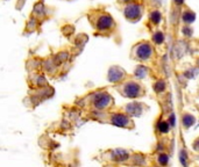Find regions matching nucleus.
<instances>
[{
  "label": "nucleus",
  "instance_id": "8",
  "mask_svg": "<svg viewBox=\"0 0 199 167\" xmlns=\"http://www.w3.org/2000/svg\"><path fill=\"white\" fill-rule=\"evenodd\" d=\"M149 20H150V22L155 23V24L160 23V21H161V13L158 11H153L150 13Z\"/></svg>",
  "mask_w": 199,
  "mask_h": 167
},
{
  "label": "nucleus",
  "instance_id": "13",
  "mask_svg": "<svg viewBox=\"0 0 199 167\" xmlns=\"http://www.w3.org/2000/svg\"><path fill=\"white\" fill-rule=\"evenodd\" d=\"M193 148L197 150V151H199V137L196 139L195 142H193Z\"/></svg>",
  "mask_w": 199,
  "mask_h": 167
},
{
  "label": "nucleus",
  "instance_id": "9",
  "mask_svg": "<svg viewBox=\"0 0 199 167\" xmlns=\"http://www.w3.org/2000/svg\"><path fill=\"white\" fill-rule=\"evenodd\" d=\"M193 122H195V118H193V116H191L190 114H184L183 116V123L184 125L186 127V128H189L191 124H193Z\"/></svg>",
  "mask_w": 199,
  "mask_h": 167
},
{
  "label": "nucleus",
  "instance_id": "6",
  "mask_svg": "<svg viewBox=\"0 0 199 167\" xmlns=\"http://www.w3.org/2000/svg\"><path fill=\"white\" fill-rule=\"evenodd\" d=\"M126 110L127 114H130V115H135V116H140V115L143 113V109L145 108V106L143 103H140V102H133V103H129V105H126Z\"/></svg>",
  "mask_w": 199,
  "mask_h": 167
},
{
  "label": "nucleus",
  "instance_id": "1",
  "mask_svg": "<svg viewBox=\"0 0 199 167\" xmlns=\"http://www.w3.org/2000/svg\"><path fill=\"white\" fill-rule=\"evenodd\" d=\"M88 20L93 29L103 35L112 33L117 26L113 18L104 11H92L91 14H88Z\"/></svg>",
  "mask_w": 199,
  "mask_h": 167
},
{
  "label": "nucleus",
  "instance_id": "4",
  "mask_svg": "<svg viewBox=\"0 0 199 167\" xmlns=\"http://www.w3.org/2000/svg\"><path fill=\"white\" fill-rule=\"evenodd\" d=\"M142 13H143V7L140 4L133 1L126 4V7L123 9L125 18L130 22H138L142 18Z\"/></svg>",
  "mask_w": 199,
  "mask_h": 167
},
{
  "label": "nucleus",
  "instance_id": "10",
  "mask_svg": "<svg viewBox=\"0 0 199 167\" xmlns=\"http://www.w3.org/2000/svg\"><path fill=\"white\" fill-rule=\"evenodd\" d=\"M196 18L195 13H192L191 11H186L184 12V15H183V19L185 22H192L193 19Z\"/></svg>",
  "mask_w": 199,
  "mask_h": 167
},
{
  "label": "nucleus",
  "instance_id": "5",
  "mask_svg": "<svg viewBox=\"0 0 199 167\" xmlns=\"http://www.w3.org/2000/svg\"><path fill=\"white\" fill-rule=\"evenodd\" d=\"M126 77V73L121 67L119 66H114V67L110 68V72H108V80L111 83H120L122 81L123 78Z\"/></svg>",
  "mask_w": 199,
  "mask_h": 167
},
{
  "label": "nucleus",
  "instance_id": "12",
  "mask_svg": "<svg viewBox=\"0 0 199 167\" xmlns=\"http://www.w3.org/2000/svg\"><path fill=\"white\" fill-rule=\"evenodd\" d=\"M160 131H161V132H168L169 131L168 122H161V124H160Z\"/></svg>",
  "mask_w": 199,
  "mask_h": 167
},
{
  "label": "nucleus",
  "instance_id": "11",
  "mask_svg": "<svg viewBox=\"0 0 199 167\" xmlns=\"http://www.w3.org/2000/svg\"><path fill=\"white\" fill-rule=\"evenodd\" d=\"M153 40H154V42H155L156 44H160V43H162V42H163V40H164V36H163V34H162L161 31H156V33L153 35Z\"/></svg>",
  "mask_w": 199,
  "mask_h": 167
},
{
  "label": "nucleus",
  "instance_id": "14",
  "mask_svg": "<svg viewBox=\"0 0 199 167\" xmlns=\"http://www.w3.org/2000/svg\"><path fill=\"white\" fill-rule=\"evenodd\" d=\"M119 3H122V4H128V3H132L133 0H118Z\"/></svg>",
  "mask_w": 199,
  "mask_h": 167
},
{
  "label": "nucleus",
  "instance_id": "2",
  "mask_svg": "<svg viewBox=\"0 0 199 167\" xmlns=\"http://www.w3.org/2000/svg\"><path fill=\"white\" fill-rule=\"evenodd\" d=\"M115 88L120 92L121 95L130 99H135V98H140L142 95H145V88L136 81H127V83L119 84V86H117Z\"/></svg>",
  "mask_w": 199,
  "mask_h": 167
},
{
  "label": "nucleus",
  "instance_id": "3",
  "mask_svg": "<svg viewBox=\"0 0 199 167\" xmlns=\"http://www.w3.org/2000/svg\"><path fill=\"white\" fill-rule=\"evenodd\" d=\"M132 55L134 59H138L140 62L149 61L154 56V48L149 42L142 41L138 43L136 46H134L132 50Z\"/></svg>",
  "mask_w": 199,
  "mask_h": 167
},
{
  "label": "nucleus",
  "instance_id": "7",
  "mask_svg": "<svg viewBox=\"0 0 199 167\" xmlns=\"http://www.w3.org/2000/svg\"><path fill=\"white\" fill-rule=\"evenodd\" d=\"M111 121L113 124L119 125V127H122V128H126L127 124L130 122V120L127 117L126 115H121V114H114L112 116Z\"/></svg>",
  "mask_w": 199,
  "mask_h": 167
}]
</instances>
